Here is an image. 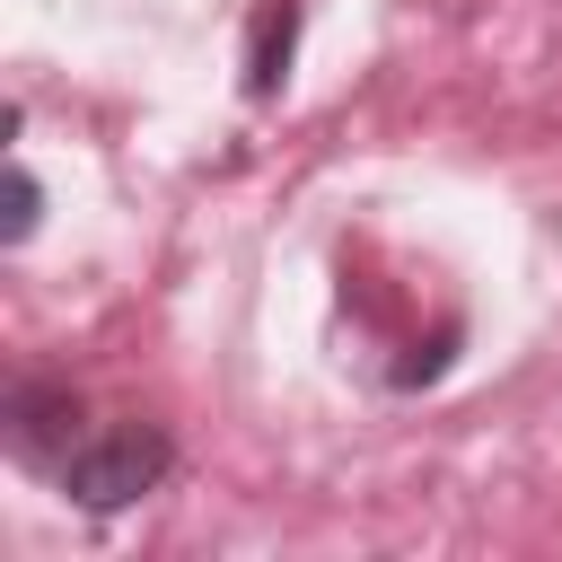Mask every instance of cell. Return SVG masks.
I'll return each mask as SVG.
<instances>
[{"instance_id":"obj_1","label":"cell","mask_w":562,"mask_h":562,"mask_svg":"<svg viewBox=\"0 0 562 562\" xmlns=\"http://www.w3.org/2000/svg\"><path fill=\"white\" fill-rule=\"evenodd\" d=\"M167 465H176L167 430H149V422H114V430H97V439H79V448L61 457V492H70L79 509L105 518V509H132L140 492H158Z\"/></svg>"},{"instance_id":"obj_2","label":"cell","mask_w":562,"mask_h":562,"mask_svg":"<svg viewBox=\"0 0 562 562\" xmlns=\"http://www.w3.org/2000/svg\"><path fill=\"white\" fill-rule=\"evenodd\" d=\"M299 53V0H263L255 9V44H246V97H281Z\"/></svg>"},{"instance_id":"obj_3","label":"cell","mask_w":562,"mask_h":562,"mask_svg":"<svg viewBox=\"0 0 562 562\" xmlns=\"http://www.w3.org/2000/svg\"><path fill=\"white\" fill-rule=\"evenodd\" d=\"M9 413H18L9 430H18V448H26V457H53V465H61V457L79 448V439H70V422H79V413H70V395H61V386H18V404H9Z\"/></svg>"},{"instance_id":"obj_4","label":"cell","mask_w":562,"mask_h":562,"mask_svg":"<svg viewBox=\"0 0 562 562\" xmlns=\"http://www.w3.org/2000/svg\"><path fill=\"white\" fill-rule=\"evenodd\" d=\"M35 211H44L35 176H26V167H9V220H0V237H9V246H26V237H35Z\"/></svg>"}]
</instances>
